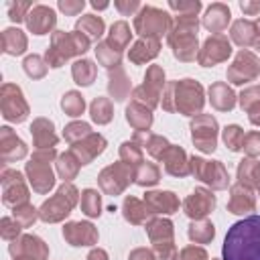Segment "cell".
Wrapping results in <instances>:
<instances>
[{
	"mask_svg": "<svg viewBox=\"0 0 260 260\" xmlns=\"http://www.w3.org/2000/svg\"><path fill=\"white\" fill-rule=\"evenodd\" d=\"M223 260H260V215L236 221L223 240Z\"/></svg>",
	"mask_w": 260,
	"mask_h": 260,
	"instance_id": "6da1fadb",
	"label": "cell"
}]
</instances>
